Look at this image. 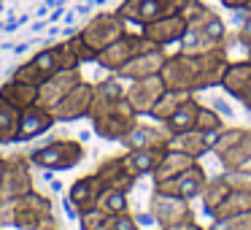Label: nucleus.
Listing matches in <instances>:
<instances>
[{"label":"nucleus","mask_w":251,"mask_h":230,"mask_svg":"<svg viewBox=\"0 0 251 230\" xmlns=\"http://www.w3.org/2000/svg\"><path fill=\"white\" fill-rule=\"evenodd\" d=\"M95 173H98V179L103 181L105 187H116V190H125V192H130L132 187H135V176L127 171V165H125V157L122 154H114V157H105L103 163L95 168Z\"/></svg>","instance_id":"b1692460"},{"label":"nucleus","mask_w":251,"mask_h":230,"mask_svg":"<svg viewBox=\"0 0 251 230\" xmlns=\"http://www.w3.org/2000/svg\"><path fill=\"white\" fill-rule=\"evenodd\" d=\"M246 168H251V163H249V165H246Z\"/></svg>","instance_id":"a18cd8bd"},{"label":"nucleus","mask_w":251,"mask_h":230,"mask_svg":"<svg viewBox=\"0 0 251 230\" xmlns=\"http://www.w3.org/2000/svg\"><path fill=\"white\" fill-rule=\"evenodd\" d=\"M78 82H84L81 68H68V71L54 73V76L44 79V82L38 84V100H35V103L44 106V109H49L51 114H54V109L65 100V95L71 92Z\"/></svg>","instance_id":"ddd939ff"},{"label":"nucleus","mask_w":251,"mask_h":230,"mask_svg":"<svg viewBox=\"0 0 251 230\" xmlns=\"http://www.w3.org/2000/svg\"><path fill=\"white\" fill-rule=\"evenodd\" d=\"M227 181L232 190H251V168H238V171H224Z\"/></svg>","instance_id":"4c0bfd02"},{"label":"nucleus","mask_w":251,"mask_h":230,"mask_svg":"<svg viewBox=\"0 0 251 230\" xmlns=\"http://www.w3.org/2000/svg\"><path fill=\"white\" fill-rule=\"evenodd\" d=\"M141 33L146 35V38H151L157 46H162V49H168V46L173 44H181L186 35V19L178 14H170V17H162V19H154V22L143 25Z\"/></svg>","instance_id":"a211bd4d"},{"label":"nucleus","mask_w":251,"mask_h":230,"mask_svg":"<svg viewBox=\"0 0 251 230\" xmlns=\"http://www.w3.org/2000/svg\"><path fill=\"white\" fill-rule=\"evenodd\" d=\"M0 163H3V146H0Z\"/></svg>","instance_id":"79ce46f5"},{"label":"nucleus","mask_w":251,"mask_h":230,"mask_svg":"<svg viewBox=\"0 0 251 230\" xmlns=\"http://www.w3.org/2000/svg\"><path fill=\"white\" fill-rule=\"evenodd\" d=\"M227 11H232V14H238V11H246V8L251 6V0H219Z\"/></svg>","instance_id":"58836bf2"},{"label":"nucleus","mask_w":251,"mask_h":230,"mask_svg":"<svg viewBox=\"0 0 251 230\" xmlns=\"http://www.w3.org/2000/svg\"><path fill=\"white\" fill-rule=\"evenodd\" d=\"M213 154L224 171H238L251 163V130L249 127H222L213 141Z\"/></svg>","instance_id":"0eeeda50"},{"label":"nucleus","mask_w":251,"mask_h":230,"mask_svg":"<svg viewBox=\"0 0 251 230\" xmlns=\"http://www.w3.org/2000/svg\"><path fill=\"white\" fill-rule=\"evenodd\" d=\"M251 211V190H229V195L219 203V208L211 214L213 219L222 217H238V214Z\"/></svg>","instance_id":"7c9ffc66"},{"label":"nucleus","mask_w":251,"mask_h":230,"mask_svg":"<svg viewBox=\"0 0 251 230\" xmlns=\"http://www.w3.org/2000/svg\"><path fill=\"white\" fill-rule=\"evenodd\" d=\"M249 8H251V6H249Z\"/></svg>","instance_id":"de8ad7c7"},{"label":"nucleus","mask_w":251,"mask_h":230,"mask_svg":"<svg viewBox=\"0 0 251 230\" xmlns=\"http://www.w3.org/2000/svg\"><path fill=\"white\" fill-rule=\"evenodd\" d=\"M44 230H60V228H44Z\"/></svg>","instance_id":"37998d69"},{"label":"nucleus","mask_w":251,"mask_h":230,"mask_svg":"<svg viewBox=\"0 0 251 230\" xmlns=\"http://www.w3.org/2000/svg\"><path fill=\"white\" fill-rule=\"evenodd\" d=\"M195 163H197V160L189 157V154L176 152V149H168V152H165V157L159 160V165L154 168L151 181H154V184H159V181H168V179H173V176L184 173L186 168H192Z\"/></svg>","instance_id":"bb28decb"},{"label":"nucleus","mask_w":251,"mask_h":230,"mask_svg":"<svg viewBox=\"0 0 251 230\" xmlns=\"http://www.w3.org/2000/svg\"><path fill=\"white\" fill-rule=\"evenodd\" d=\"M186 6V0H122L116 11L127 19V25H143L154 22V19L170 17V14H178Z\"/></svg>","instance_id":"f8f14e48"},{"label":"nucleus","mask_w":251,"mask_h":230,"mask_svg":"<svg viewBox=\"0 0 251 230\" xmlns=\"http://www.w3.org/2000/svg\"><path fill=\"white\" fill-rule=\"evenodd\" d=\"M57 125L54 114H51L49 109H44V106H30V109L22 111V116H19V136H17V144H30L35 141V138H41L44 133H49L51 127Z\"/></svg>","instance_id":"6ab92c4d"},{"label":"nucleus","mask_w":251,"mask_h":230,"mask_svg":"<svg viewBox=\"0 0 251 230\" xmlns=\"http://www.w3.org/2000/svg\"><path fill=\"white\" fill-rule=\"evenodd\" d=\"M168 149H127L122 157H125V165L135 179H143V176H151L154 168L159 165V160L165 157Z\"/></svg>","instance_id":"393cba45"},{"label":"nucleus","mask_w":251,"mask_h":230,"mask_svg":"<svg viewBox=\"0 0 251 230\" xmlns=\"http://www.w3.org/2000/svg\"><path fill=\"white\" fill-rule=\"evenodd\" d=\"M168 57V52L159 46V49H151V52H143V55L132 57L125 68H119L116 76L125 79V82H135V79H146V76H157L162 71V62Z\"/></svg>","instance_id":"4be33fe9"},{"label":"nucleus","mask_w":251,"mask_h":230,"mask_svg":"<svg viewBox=\"0 0 251 230\" xmlns=\"http://www.w3.org/2000/svg\"><path fill=\"white\" fill-rule=\"evenodd\" d=\"M30 163L41 171H71L76 165H81V160L87 157V149L78 138H51L44 146H35L33 152H27Z\"/></svg>","instance_id":"20e7f679"},{"label":"nucleus","mask_w":251,"mask_h":230,"mask_svg":"<svg viewBox=\"0 0 251 230\" xmlns=\"http://www.w3.org/2000/svg\"><path fill=\"white\" fill-rule=\"evenodd\" d=\"M68 68H81V60L73 55L68 41H57V44H49V46H44V49H38L33 57H27L22 65H17L11 71V79L41 84L44 79L54 76V73H60V71H68Z\"/></svg>","instance_id":"f03ea898"},{"label":"nucleus","mask_w":251,"mask_h":230,"mask_svg":"<svg viewBox=\"0 0 251 230\" xmlns=\"http://www.w3.org/2000/svg\"><path fill=\"white\" fill-rule=\"evenodd\" d=\"M205 184H208L205 168H202L200 160H197V163L192 165V168H186L184 173L154 184V190L168 192V195H176V198H184V201H197V198L202 195V190H205Z\"/></svg>","instance_id":"4468645a"},{"label":"nucleus","mask_w":251,"mask_h":230,"mask_svg":"<svg viewBox=\"0 0 251 230\" xmlns=\"http://www.w3.org/2000/svg\"><path fill=\"white\" fill-rule=\"evenodd\" d=\"M103 190H105V184L98 179V173L78 176V179L68 187V201H71L73 208L81 214V211H89V208L98 206V198Z\"/></svg>","instance_id":"412c9836"},{"label":"nucleus","mask_w":251,"mask_h":230,"mask_svg":"<svg viewBox=\"0 0 251 230\" xmlns=\"http://www.w3.org/2000/svg\"><path fill=\"white\" fill-rule=\"evenodd\" d=\"M222 89L227 95H232L235 100L240 103H251V60H238V62H229L227 68V76L222 82Z\"/></svg>","instance_id":"5701e85b"},{"label":"nucleus","mask_w":251,"mask_h":230,"mask_svg":"<svg viewBox=\"0 0 251 230\" xmlns=\"http://www.w3.org/2000/svg\"><path fill=\"white\" fill-rule=\"evenodd\" d=\"M33 190V163L25 152H8L0 163V203H14Z\"/></svg>","instance_id":"423d86ee"},{"label":"nucleus","mask_w":251,"mask_h":230,"mask_svg":"<svg viewBox=\"0 0 251 230\" xmlns=\"http://www.w3.org/2000/svg\"><path fill=\"white\" fill-rule=\"evenodd\" d=\"M162 230H205L197 222H186V225H173V228H162Z\"/></svg>","instance_id":"ea45409f"},{"label":"nucleus","mask_w":251,"mask_h":230,"mask_svg":"<svg viewBox=\"0 0 251 230\" xmlns=\"http://www.w3.org/2000/svg\"><path fill=\"white\" fill-rule=\"evenodd\" d=\"M151 49H159L151 38H146L141 30H138V33L127 30L122 38H116L114 44H108L103 52H100L98 60H95V65L103 68L105 73H119V68H125L132 57L143 55V52H151Z\"/></svg>","instance_id":"6e6552de"},{"label":"nucleus","mask_w":251,"mask_h":230,"mask_svg":"<svg viewBox=\"0 0 251 230\" xmlns=\"http://www.w3.org/2000/svg\"><path fill=\"white\" fill-rule=\"evenodd\" d=\"M200 100L195 98V95H189V98L184 100V103L178 106V109L173 111V116H170L168 122H165V127L170 130V136H176V133H184V130H192V127L197 125V114H200Z\"/></svg>","instance_id":"cd10ccee"},{"label":"nucleus","mask_w":251,"mask_h":230,"mask_svg":"<svg viewBox=\"0 0 251 230\" xmlns=\"http://www.w3.org/2000/svg\"><path fill=\"white\" fill-rule=\"evenodd\" d=\"M246 111H249V114H251V103H246Z\"/></svg>","instance_id":"a19ab883"},{"label":"nucleus","mask_w":251,"mask_h":230,"mask_svg":"<svg viewBox=\"0 0 251 230\" xmlns=\"http://www.w3.org/2000/svg\"><path fill=\"white\" fill-rule=\"evenodd\" d=\"M181 52H189V55H205V52H229V33L224 19L216 11H208L202 19L192 22L186 28L184 41L178 44Z\"/></svg>","instance_id":"7ed1b4c3"},{"label":"nucleus","mask_w":251,"mask_h":230,"mask_svg":"<svg viewBox=\"0 0 251 230\" xmlns=\"http://www.w3.org/2000/svg\"><path fill=\"white\" fill-rule=\"evenodd\" d=\"M92 98H95V82H78L71 92L65 95L60 106L54 109V119L57 122H78V119H89V109H92Z\"/></svg>","instance_id":"2eb2a0df"},{"label":"nucleus","mask_w":251,"mask_h":230,"mask_svg":"<svg viewBox=\"0 0 251 230\" xmlns=\"http://www.w3.org/2000/svg\"><path fill=\"white\" fill-rule=\"evenodd\" d=\"M189 95H195V92H181V89H165L162 92V98L154 103V109H151V114H149V119H157V122H168L170 116H173V111L178 109L181 103H184Z\"/></svg>","instance_id":"2f4dec72"},{"label":"nucleus","mask_w":251,"mask_h":230,"mask_svg":"<svg viewBox=\"0 0 251 230\" xmlns=\"http://www.w3.org/2000/svg\"><path fill=\"white\" fill-rule=\"evenodd\" d=\"M127 30H130L127 28V19L122 17L119 11H100V14H95L81 30H76V33L100 55L105 46L114 44L116 38H122Z\"/></svg>","instance_id":"9d476101"},{"label":"nucleus","mask_w":251,"mask_h":230,"mask_svg":"<svg viewBox=\"0 0 251 230\" xmlns=\"http://www.w3.org/2000/svg\"><path fill=\"white\" fill-rule=\"evenodd\" d=\"M205 230H251V211L249 214H238V217L213 219L211 228H205Z\"/></svg>","instance_id":"c9c22d12"},{"label":"nucleus","mask_w":251,"mask_h":230,"mask_svg":"<svg viewBox=\"0 0 251 230\" xmlns=\"http://www.w3.org/2000/svg\"><path fill=\"white\" fill-rule=\"evenodd\" d=\"M0 230H3V228H0Z\"/></svg>","instance_id":"49530a36"},{"label":"nucleus","mask_w":251,"mask_h":230,"mask_svg":"<svg viewBox=\"0 0 251 230\" xmlns=\"http://www.w3.org/2000/svg\"><path fill=\"white\" fill-rule=\"evenodd\" d=\"M138 119H141V116H138V111L127 103V98L119 100V103H114L111 109L100 111V114L89 116L95 136H100L103 141H119V144L125 141L127 133L138 125Z\"/></svg>","instance_id":"1a4fd4ad"},{"label":"nucleus","mask_w":251,"mask_h":230,"mask_svg":"<svg viewBox=\"0 0 251 230\" xmlns=\"http://www.w3.org/2000/svg\"><path fill=\"white\" fill-rule=\"evenodd\" d=\"M240 14V28L235 33V41H238L243 49H251V8L246 11H238Z\"/></svg>","instance_id":"e433bc0d"},{"label":"nucleus","mask_w":251,"mask_h":230,"mask_svg":"<svg viewBox=\"0 0 251 230\" xmlns=\"http://www.w3.org/2000/svg\"><path fill=\"white\" fill-rule=\"evenodd\" d=\"M246 52H249V60H251V49H246Z\"/></svg>","instance_id":"c03bdc74"},{"label":"nucleus","mask_w":251,"mask_h":230,"mask_svg":"<svg viewBox=\"0 0 251 230\" xmlns=\"http://www.w3.org/2000/svg\"><path fill=\"white\" fill-rule=\"evenodd\" d=\"M0 98L8 100L11 106H17L19 111H25L30 106H35V100H38V84L19 82V79L8 76L6 82L0 84Z\"/></svg>","instance_id":"a878e982"},{"label":"nucleus","mask_w":251,"mask_h":230,"mask_svg":"<svg viewBox=\"0 0 251 230\" xmlns=\"http://www.w3.org/2000/svg\"><path fill=\"white\" fill-rule=\"evenodd\" d=\"M165 89L168 87H165L162 76L157 73V76H146V79H135V82H130L127 89H125V98H127V103L138 111V116H149L151 109H154V103L162 98Z\"/></svg>","instance_id":"dca6fc26"},{"label":"nucleus","mask_w":251,"mask_h":230,"mask_svg":"<svg viewBox=\"0 0 251 230\" xmlns=\"http://www.w3.org/2000/svg\"><path fill=\"white\" fill-rule=\"evenodd\" d=\"M213 141H216V133H205V130L192 127V130L170 136L168 149H176V152H184V154H189V157L200 160V157H205L208 152H213Z\"/></svg>","instance_id":"aec40b11"},{"label":"nucleus","mask_w":251,"mask_h":230,"mask_svg":"<svg viewBox=\"0 0 251 230\" xmlns=\"http://www.w3.org/2000/svg\"><path fill=\"white\" fill-rule=\"evenodd\" d=\"M229 181H227V173H219V176H213V179H208V184H205V190H202V195H200V203H202V211L211 217L213 211L219 208V203L224 201V198L229 195Z\"/></svg>","instance_id":"c756f323"},{"label":"nucleus","mask_w":251,"mask_h":230,"mask_svg":"<svg viewBox=\"0 0 251 230\" xmlns=\"http://www.w3.org/2000/svg\"><path fill=\"white\" fill-rule=\"evenodd\" d=\"M229 52H205V55H189V52H176L168 55L162 62V76L168 89L181 92H202V89L222 87L229 68Z\"/></svg>","instance_id":"f257e3e1"},{"label":"nucleus","mask_w":251,"mask_h":230,"mask_svg":"<svg viewBox=\"0 0 251 230\" xmlns=\"http://www.w3.org/2000/svg\"><path fill=\"white\" fill-rule=\"evenodd\" d=\"M149 214H151L154 225L159 228H173V225H186L195 222V211H192V201L168 195V192L151 190L149 198Z\"/></svg>","instance_id":"9b49d317"},{"label":"nucleus","mask_w":251,"mask_h":230,"mask_svg":"<svg viewBox=\"0 0 251 230\" xmlns=\"http://www.w3.org/2000/svg\"><path fill=\"white\" fill-rule=\"evenodd\" d=\"M95 230H141V225L130 211H125V214H105L103 222Z\"/></svg>","instance_id":"72a5a7b5"},{"label":"nucleus","mask_w":251,"mask_h":230,"mask_svg":"<svg viewBox=\"0 0 251 230\" xmlns=\"http://www.w3.org/2000/svg\"><path fill=\"white\" fill-rule=\"evenodd\" d=\"M98 208L105 214H125L130 211V192L116 190V187H105L98 198Z\"/></svg>","instance_id":"473e14b6"},{"label":"nucleus","mask_w":251,"mask_h":230,"mask_svg":"<svg viewBox=\"0 0 251 230\" xmlns=\"http://www.w3.org/2000/svg\"><path fill=\"white\" fill-rule=\"evenodd\" d=\"M197 130H205V133H219L224 127V116L219 111L208 109V106H200V114H197Z\"/></svg>","instance_id":"f704fd0d"},{"label":"nucleus","mask_w":251,"mask_h":230,"mask_svg":"<svg viewBox=\"0 0 251 230\" xmlns=\"http://www.w3.org/2000/svg\"><path fill=\"white\" fill-rule=\"evenodd\" d=\"M14 230H44V228H60L54 219V203L49 195L38 192L33 187L30 192H25L19 201H14Z\"/></svg>","instance_id":"39448f33"},{"label":"nucleus","mask_w":251,"mask_h":230,"mask_svg":"<svg viewBox=\"0 0 251 230\" xmlns=\"http://www.w3.org/2000/svg\"><path fill=\"white\" fill-rule=\"evenodd\" d=\"M125 149H168L170 144V130L165 127V122H141L138 119V125L132 127L130 133H127L125 141Z\"/></svg>","instance_id":"f3484780"},{"label":"nucleus","mask_w":251,"mask_h":230,"mask_svg":"<svg viewBox=\"0 0 251 230\" xmlns=\"http://www.w3.org/2000/svg\"><path fill=\"white\" fill-rule=\"evenodd\" d=\"M19 116L22 111L0 98V146H14L19 136Z\"/></svg>","instance_id":"c85d7f7f"}]
</instances>
